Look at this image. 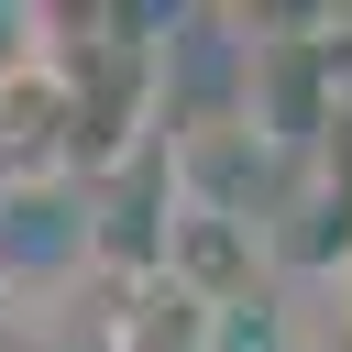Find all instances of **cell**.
<instances>
[{
    "instance_id": "obj_1",
    "label": "cell",
    "mask_w": 352,
    "mask_h": 352,
    "mask_svg": "<svg viewBox=\"0 0 352 352\" xmlns=\"http://www.w3.org/2000/svg\"><path fill=\"white\" fill-rule=\"evenodd\" d=\"M55 154H77V88L44 55L0 66V176H44Z\"/></svg>"
}]
</instances>
